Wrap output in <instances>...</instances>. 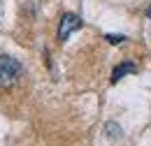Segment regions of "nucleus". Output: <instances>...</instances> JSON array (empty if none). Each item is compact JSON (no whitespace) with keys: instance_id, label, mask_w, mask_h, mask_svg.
<instances>
[{"instance_id":"obj_7","label":"nucleus","mask_w":151,"mask_h":146,"mask_svg":"<svg viewBox=\"0 0 151 146\" xmlns=\"http://www.w3.org/2000/svg\"><path fill=\"white\" fill-rule=\"evenodd\" d=\"M0 12H2V5H0Z\"/></svg>"},{"instance_id":"obj_3","label":"nucleus","mask_w":151,"mask_h":146,"mask_svg":"<svg viewBox=\"0 0 151 146\" xmlns=\"http://www.w3.org/2000/svg\"><path fill=\"white\" fill-rule=\"evenodd\" d=\"M137 72V65L135 63H121L116 70L112 72V84H116V81H121V77H126V74H132Z\"/></svg>"},{"instance_id":"obj_2","label":"nucleus","mask_w":151,"mask_h":146,"mask_svg":"<svg viewBox=\"0 0 151 146\" xmlns=\"http://www.w3.org/2000/svg\"><path fill=\"white\" fill-rule=\"evenodd\" d=\"M84 26V21L77 14H63L60 23H58V42H68V37L72 35L75 30H79Z\"/></svg>"},{"instance_id":"obj_5","label":"nucleus","mask_w":151,"mask_h":146,"mask_svg":"<svg viewBox=\"0 0 151 146\" xmlns=\"http://www.w3.org/2000/svg\"><path fill=\"white\" fill-rule=\"evenodd\" d=\"M105 39H107L109 44H121V42H126L123 35H105Z\"/></svg>"},{"instance_id":"obj_6","label":"nucleus","mask_w":151,"mask_h":146,"mask_svg":"<svg viewBox=\"0 0 151 146\" xmlns=\"http://www.w3.org/2000/svg\"><path fill=\"white\" fill-rule=\"evenodd\" d=\"M144 14H147V16L151 19V5H149V7H147V12H144Z\"/></svg>"},{"instance_id":"obj_4","label":"nucleus","mask_w":151,"mask_h":146,"mask_svg":"<svg viewBox=\"0 0 151 146\" xmlns=\"http://www.w3.org/2000/svg\"><path fill=\"white\" fill-rule=\"evenodd\" d=\"M105 130H107V135H109L112 139H119V125H116V123H107Z\"/></svg>"},{"instance_id":"obj_1","label":"nucleus","mask_w":151,"mask_h":146,"mask_svg":"<svg viewBox=\"0 0 151 146\" xmlns=\"http://www.w3.org/2000/svg\"><path fill=\"white\" fill-rule=\"evenodd\" d=\"M21 74H23V67L14 56H0V88H12L21 79Z\"/></svg>"}]
</instances>
